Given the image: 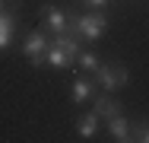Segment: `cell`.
<instances>
[{
  "label": "cell",
  "mask_w": 149,
  "mask_h": 143,
  "mask_svg": "<svg viewBox=\"0 0 149 143\" xmlns=\"http://www.w3.org/2000/svg\"><path fill=\"white\" fill-rule=\"evenodd\" d=\"M79 35L73 32H60L48 41V51H45V64H51L54 70H67L70 64H76V54H79Z\"/></svg>",
  "instance_id": "1"
},
{
  "label": "cell",
  "mask_w": 149,
  "mask_h": 143,
  "mask_svg": "<svg viewBox=\"0 0 149 143\" xmlns=\"http://www.w3.org/2000/svg\"><path fill=\"white\" fill-rule=\"evenodd\" d=\"M70 32L79 35V41H102L108 32V16L105 10H92L83 16H70Z\"/></svg>",
  "instance_id": "2"
},
{
  "label": "cell",
  "mask_w": 149,
  "mask_h": 143,
  "mask_svg": "<svg viewBox=\"0 0 149 143\" xmlns=\"http://www.w3.org/2000/svg\"><path fill=\"white\" fill-rule=\"evenodd\" d=\"M92 76H95V86H102L105 92H118V89L130 86V70L124 64H114V60H102L92 70Z\"/></svg>",
  "instance_id": "3"
},
{
  "label": "cell",
  "mask_w": 149,
  "mask_h": 143,
  "mask_svg": "<svg viewBox=\"0 0 149 143\" xmlns=\"http://www.w3.org/2000/svg\"><path fill=\"white\" fill-rule=\"evenodd\" d=\"M45 51H48V32L45 29H32L22 41V57L32 67H45Z\"/></svg>",
  "instance_id": "4"
},
{
  "label": "cell",
  "mask_w": 149,
  "mask_h": 143,
  "mask_svg": "<svg viewBox=\"0 0 149 143\" xmlns=\"http://www.w3.org/2000/svg\"><path fill=\"white\" fill-rule=\"evenodd\" d=\"M38 16H41V29H45V32H51V35L70 32V16H67V10H63V6H54V3H41Z\"/></svg>",
  "instance_id": "5"
},
{
  "label": "cell",
  "mask_w": 149,
  "mask_h": 143,
  "mask_svg": "<svg viewBox=\"0 0 149 143\" xmlns=\"http://www.w3.org/2000/svg\"><path fill=\"white\" fill-rule=\"evenodd\" d=\"M105 127H108V137H111L114 143H130V140H133V124H130L124 114L108 118V121H105Z\"/></svg>",
  "instance_id": "6"
},
{
  "label": "cell",
  "mask_w": 149,
  "mask_h": 143,
  "mask_svg": "<svg viewBox=\"0 0 149 143\" xmlns=\"http://www.w3.org/2000/svg\"><path fill=\"white\" fill-rule=\"evenodd\" d=\"M92 111L98 114L102 121H108V118H114V114L124 111V105H120V99H114L111 92H102V95H95V105H92Z\"/></svg>",
  "instance_id": "7"
},
{
  "label": "cell",
  "mask_w": 149,
  "mask_h": 143,
  "mask_svg": "<svg viewBox=\"0 0 149 143\" xmlns=\"http://www.w3.org/2000/svg\"><path fill=\"white\" fill-rule=\"evenodd\" d=\"M92 95H95V80H89V76H76L73 86H70V102H73V105H86Z\"/></svg>",
  "instance_id": "8"
},
{
  "label": "cell",
  "mask_w": 149,
  "mask_h": 143,
  "mask_svg": "<svg viewBox=\"0 0 149 143\" xmlns=\"http://www.w3.org/2000/svg\"><path fill=\"white\" fill-rule=\"evenodd\" d=\"M98 124H102V118L95 111L79 114V118H76V137H79V140H92V137L98 134Z\"/></svg>",
  "instance_id": "9"
},
{
  "label": "cell",
  "mask_w": 149,
  "mask_h": 143,
  "mask_svg": "<svg viewBox=\"0 0 149 143\" xmlns=\"http://www.w3.org/2000/svg\"><path fill=\"white\" fill-rule=\"evenodd\" d=\"M13 32H16V16H13V13H6V10H0V51H3V48H10Z\"/></svg>",
  "instance_id": "10"
},
{
  "label": "cell",
  "mask_w": 149,
  "mask_h": 143,
  "mask_svg": "<svg viewBox=\"0 0 149 143\" xmlns=\"http://www.w3.org/2000/svg\"><path fill=\"white\" fill-rule=\"evenodd\" d=\"M76 64H79V70H86V73H92L102 60H98V54L95 51H86V48H79V54H76Z\"/></svg>",
  "instance_id": "11"
},
{
  "label": "cell",
  "mask_w": 149,
  "mask_h": 143,
  "mask_svg": "<svg viewBox=\"0 0 149 143\" xmlns=\"http://www.w3.org/2000/svg\"><path fill=\"white\" fill-rule=\"evenodd\" d=\"M79 3H83L86 10H108L114 0H79Z\"/></svg>",
  "instance_id": "12"
},
{
  "label": "cell",
  "mask_w": 149,
  "mask_h": 143,
  "mask_svg": "<svg viewBox=\"0 0 149 143\" xmlns=\"http://www.w3.org/2000/svg\"><path fill=\"white\" fill-rule=\"evenodd\" d=\"M133 140L149 143V124H133Z\"/></svg>",
  "instance_id": "13"
},
{
  "label": "cell",
  "mask_w": 149,
  "mask_h": 143,
  "mask_svg": "<svg viewBox=\"0 0 149 143\" xmlns=\"http://www.w3.org/2000/svg\"><path fill=\"white\" fill-rule=\"evenodd\" d=\"M3 3H6V0H0V10H3Z\"/></svg>",
  "instance_id": "14"
}]
</instances>
